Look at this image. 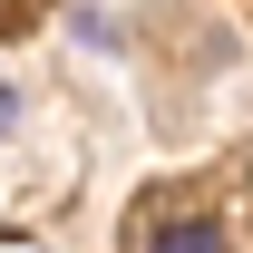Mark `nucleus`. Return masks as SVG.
Returning <instances> with one entry per match:
<instances>
[{
    "label": "nucleus",
    "instance_id": "nucleus-1",
    "mask_svg": "<svg viewBox=\"0 0 253 253\" xmlns=\"http://www.w3.org/2000/svg\"><path fill=\"white\" fill-rule=\"evenodd\" d=\"M146 253H224V234L205 214H175V224H156V234H146Z\"/></svg>",
    "mask_w": 253,
    "mask_h": 253
}]
</instances>
